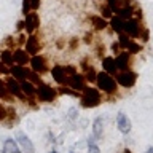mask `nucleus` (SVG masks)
Masks as SVG:
<instances>
[{"label":"nucleus","mask_w":153,"mask_h":153,"mask_svg":"<svg viewBox=\"0 0 153 153\" xmlns=\"http://www.w3.org/2000/svg\"><path fill=\"white\" fill-rule=\"evenodd\" d=\"M100 102H102V93L97 88H93V86H85V89L81 91V96H80L81 107L94 108L100 105Z\"/></svg>","instance_id":"nucleus-1"},{"label":"nucleus","mask_w":153,"mask_h":153,"mask_svg":"<svg viewBox=\"0 0 153 153\" xmlns=\"http://www.w3.org/2000/svg\"><path fill=\"white\" fill-rule=\"evenodd\" d=\"M96 85H97V89L104 94H115L118 91V83L115 80L113 75L107 74V72H97V76H96Z\"/></svg>","instance_id":"nucleus-2"},{"label":"nucleus","mask_w":153,"mask_h":153,"mask_svg":"<svg viewBox=\"0 0 153 153\" xmlns=\"http://www.w3.org/2000/svg\"><path fill=\"white\" fill-rule=\"evenodd\" d=\"M35 97L40 100V102L50 104V102H53V100L57 97V89L51 88L50 85L40 81L38 85H35Z\"/></svg>","instance_id":"nucleus-3"},{"label":"nucleus","mask_w":153,"mask_h":153,"mask_svg":"<svg viewBox=\"0 0 153 153\" xmlns=\"http://www.w3.org/2000/svg\"><path fill=\"white\" fill-rule=\"evenodd\" d=\"M115 80H117V83L120 86H123V88H132V86L136 85V81H137V74L132 72L131 69L129 70H121V72H118V74L115 75Z\"/></svg>","instance_id":"nucleus-4"},{"label":"nucleus","mask_w":153,"mask_h":153,"mask_svg":"<svg viewBox=\"0 0 153 153\" xmlns=\"http://www.w3.org/2000/svg\"><path fill=\"white\" fill-rule=\"evenodd\" d=\"M29 65H30V69L35 72V74H38V75H43V74H46V72L50 70L46 57H45V56H42L40 53H38V54H35V56H30Z\"/></svg>","instance_id":"nucleus-5"},{"label":"nucleus","mask_w":153,"mask_h":153,"mask_svg":"<svg viewBox=\"0 0 153 153\" xmlns=\"http://www.w3.org/2000/svg\"><path fill=\"white\" fill-rule=\"evenodd\" d=\"M5 83H7V88H8L10 94H11L13 97H18V99L24 100V102H27V97L24 96L22 89H21V83H19L18 80H14L13 76L10 75V76H7V80H5Z\"/></svg>","instance_id":"nucleus-6"},{"label":"nucleus","mask_w":153,"mask_h":153,"mask_svg":"<svg viewBox=\"0 0 153 153\" xmlns=\"http://www.w3.org/2000/svg\"><path fill=\"white\" fill-rule=\"evenodd\" d=\"M124 32H126L131 38H139L140 37V32H142L140 21L136 19V18L126 19V21H124Z\"/></svg>","instance_id":"nucleus-7"},{"label":"nucleus","mask_w":153,"mask_h":153,"mask_svg":"<svg viewBox=\"0 0 153 153\" xmlns=\"http://www.w3.org/2000/svg\"><path fill=\"white\" fill-rule=\"evenodd\" d=\"M16 142H18V145L21 147L22 153H35V145L32 143L30 137H29L26 132L18 131L16 132Z\"/></svg>","instance_id":"nucleus-8"},{"label":"nucleus","mask_w":153,"mask_h":153,"mask_svg":"<svg viewBox=\"0 0 153 153\" xmlns=\"http://www.w3.org/2000/svg\"><path fill=\"white\" fill-rule=\"evenodd\" d=\"M10 75H11L14 80H18V81H24V80L30 78L32 70L29 69L27 65H18V64H14V65L10 67Z\"/></svg>","instance_id":"nucleus-9"},{"label":"nucleus","mask_w":153,"mask_h":153,"mask_svg":"<svg viewBox=\"0 0 153 153\" xmlns=\"http://www.w3.org/2000/svg\"><path fill=\"white\" fill-rule=\"evenodd\" d=\"M51 76H53V80H54L57 85H61V86L69 83V74H67L65 65H61V64L53 65V69H51Z\"/></svg>","instance_id":"nucleus-10"},{"label":"nucleus","mask_w":153,"mask_h":153,"mask_svg":"<svg viewBox=\"0 0 153 153\" xmlns=\"http://www.w3.org/2000/svg\"><path fill=\"white\" fill-rule=\"evenodd\" d=\"M115 61H117V67H118V72L121 70H129V67H131V62H132V54L126 50H121L117 54L115 57Z\"/></svg>","instance_id":"nucleus-11"},{"label":"nucleus","mask_w":153,"mask_h":153,"mask_svg":"<svg viewBox=\"0 0 153 153\" xmlns=\"http://www.w3.org/2000/svg\"><path fill=\"white\" fill-rule=\"evenodd\" d=\"M24 24H26V32L30 35V33H33L37 30L38 27H40V18H38V13L35 11H30L29 14H26L24 16Z\"/></svg>","instance_id":"nucleus-12"},{"label":"nucleus","mask_w":153,"mask_h":153,"mask_svg":"<svg viewBox=\"0 0 153 153\" xmlns=\"http://www.w3.org/2000/svg\"><path fill=\"white\" fill-rule=\"evenodd\" d=\"M115 121H117V128H118V131L121 134H129V132H131L132 123H131V120L128 118V115L124 112H118Z\"/></svg>","instance_id":"nucleus-13"},{"label":"nucleus","mask_w":153,"mask_h":153,"mask_svg":"<svg viewBox=\"0 0 153 153\" xmlns=\"http://www.w3.org/2000/svg\"><path fill=\"white\" fill-rule=\"evenodd\" d=\"M26 51L30 56H35V54H38V53L42 51V43H40V38H38L37 35L30 33V35L27 37V40H26Z\"/></svg>","instance_id":"nucleus-14"},{"label":"nucleus","mask_w":153,"mask_h":153,"mask_svg":"<svg viewBox=\"0 0 153 153\" xmlns=\"http://www.w3.org/2000/svg\"><path fill=\"white\" fill-rule=\"evenodd\" d=\"M67 86H70V88H74L76 91H83L85 86H86V80L83 74H78V72H75V74L69 75V83H67Z\"/></svg>","instance_id":"nucleus-15"},{"label":"nucleus","mask_w":153,"mask_h":153,"mask_svg":"<svg viewBox=\"0 0 153 153\" xmlns=\"http://www.w3.org/2000/svg\"><path fill=\"white\" fill-rule=\"evenodd\" d=\"M13 59H14V64L18 65H27L29 61H30V54L22 48H18V50L13 51Z\"/></svg>","instance_id":"nucleus-16"},{"label":"nucleus","mask_w":153,"mask_h":153,"mask_svg":"<svg viewBox=\"0 0 153 153\" xmlns=\"http://www.w3.org/2000/svg\"><path fill=\"white\" fill-rule=\"evenodd\" d=\"M102 69H104V72H107V74H110V75H117L118 74L117 61H115L113 56L102 57Z\"/></svg>","instance_id":"nucleus-17"},{"label":"nucleus","mask_w":153,"mask_h":153,"mask_svg":"<svg viewBox=\"0 0 153 153\" xmlns=\"http://www.w3.org/2000/svg\"><path fill=\"white\" fill-rule=\"evenodd\" d=\"M2 153H22L21 152V147L18 145L16 139H7L3 142V147H2Z\"/></svg>","instance_id":"nucleus-18"},{"label":"nucleus","mask_w":153,"mask_h":153,"mask_svg":"<svg viewBox=\"0 0 153 153\" xmlns=\"http://www.w3.org/2000/svg\"><path fill=\"white\" fill-rule=\"evenodd\" d=\"M107 5L110 7V10L113 11V14H117L121 8L131 7L132 0H107Z\"/></svg>","instance_id":"nucleus-19"},{"label":"nucleus","mask_w":153,"mask_h":153,"mask_svg":"<svg viewBox=\"0 0 153 153\" xmlns=\"http://www.w3.org/2000/svg\"><path fill=\"white\" fill-rule=\"evenodd\" d=\"M89 21H91V24H93V27L96 30H104V29L108 26V21L105 18H102L100 14H93V16H89Z\"/></svg>","instance_id":"nucleus-20"},{"label":"nucleus","mask_w":153,"mask_h":153,"mask_svg":"<svg viewBox=\"0 0 153 153\" xmlns=\"http://www.w3.org/2000/svg\"><path fill=\"white\" fill-rule=\"evenodd\" d=\"M124 21H126V19H123V18H120L118 14H115V16L110 18L108 26L112 27L117 33H121V32H124Z\"/></svg>","instance_id":"nucleus-21"},{"label":"nucleus","mask_w":153,"mask_h":153,"mask_svg":"<svg viewBox=\"0 0 153 153\" xmlns=\"http://www.w3.org/2000/svg\"><path fill=\"white\" fill-rule=\"evenodd\" d=\"M19 83H21V89H22V93H24V96H26L27 99L35 97V85H33L32 81L24 80V81H19Z\"/></svg>","instance_id":"nucleus-22"},{"label":"nucleus","mask_w":153,"mask_h":153,"mask_svg":"<svg viewBox=\"0 0 153 153\" xmlns=\"http://www.w3.org/2000/svg\"><path fill=\"white\" fill-rule=\"evenodd\" d=\"M93 136L96 139H102V136H104V120H102V117H97L93 121Z\"/></svg>","instance_id":"nucleus-23"},{"label":"nucleus","mask_w":153,"mask_h":153,"mask_svg":"<svg viewBox=\"0 0 153 153\" xmlns=\"http://www.w3.org/2000/svg\"><path fill=\"white\" fill-rule=\"evenodd\" d=\"M0 62L5 64L7 67L14 65V59H13V51L11 50H3L0 53Z\"/></svg>","instance_id":"nucleus-24"},{"label":"nucleus","mask_w":153,"mask_h":153,"mask_svg":"<svg viewBox=\"0 0 153 153\" xmlns=\"http://www.w3.org/2000/svg\"><path fill=\"white\" fill-rule=\"evenodd\" d=\"M57 94H62V96H72V97H80L81 93L80 91H76L74 88H70V86L67 85H62L61 88H57Z\"/></svg>","instance_id":"nucleus-25"},{"label":"nucleus","mask_w":153,"mask_h":153,"mask_svg":"<svg viewBox=\"0 0 153 153\" xmlns=\"http://www.w3.org/2000/svg\"><path fill=\"white\" fill-rule=\"evenodd\" d=\"M0 99L7 100V102L13 100V96L10 94V91L7 88V83H5V80H2V78H0Z\"/></svg>","instance_id":"nucleus-26"},{"label":"nucleus","mask_w":153,"mask_h":153,"mask_svg":"<svg viewBox=\"0 0 153 153\" xmlns=\"http://www.w3.org/2000/svg\"><path fill=\"white\" fill-rule=\"evenodd\" d=\"M131 40H132V38L129 37L126 32L118 33V45H120V48H121V50H126L128 45H129V42H131Z\"/></svg>","instance_id":"nucleus-27"},{"label":"nucleus","mask_w":153,"mask_h":153,"mask_svg":"<svg viewBox=\"0 0 153 153\" xmlns=\"http://www.w3.org/2000/svg\"><path fill=\"white\" fill-rule=\"evenodd\" d=\"M88 153H100V148L97 145V139L91 136L88 139Z\"/></svg>","instance_id":"nucleus-28"},{"label":"nucleus","mask_w":153,"mask_h":153,"mask_svg":"<svg viewBox=\"0 0 153 153\" xmlns=\"http://www.w3.org/2000/svg\"><path fill=\"white\" fill-rule=\"evenodd\" d=\"M126 51H129L131 54H137V53H140V51H142V45L132 38V40L129 42V45H128V48H126Z\"/></svg>","instance_id":"nucleus-29"},{"label":"nucleus","mask_w":153,"mask_h":153,"mask_svg":"<svg viewBox=\"0 0 153 153\" xmlns=\"http://www.w3.org/2000/svg\"><path fill=\"white\" fill-rule=\"evenodd\" d=\"M100 16L105 18V19H110L113 16V11L110 10L108 5H104V7H100Z\"/></svg>","instance_id":"nucleus-30"},{"label":"nucleus","mask_w":153,"mask_h":153,"mask_svg":"<svg viewBox=\"0 0 153 153\" xmlns=\"http://www.w3.org/2000/svg\"><path fill=\"white\" fill-rule=\"evenodd\" d=\"M32 11V7H30V0H22V14L26 16Z\"/></svg>","instance_id":"nucleus-31"},{"label":"nucleus","mask_w":153,"mask_h":153,"mask_svg":"<svg viewBox=\"0 0 153 153\" xmlns=\"http://www.w3.org/2000/svg\"><path fill=\"white\" fill-rule=\"evenodd\" d=\"M140 38H142V42L145 43L150 40V30L148 29H142V32H140Z\"/></svg>","instance_id":"nucleus-32"},{"label":"nucleus","mask_w":153,"mask_h":153,"mask_svg":"<svg viewBox=\"0 0 153 153\" xmlns=\"http://www.w3.org/2000/svg\"><path fill=\"white\" fill-rule=\"evenodd\" d=\"M5 120H7V107L0 104V121H5Z\"/></svg>","instance_id":"nucleus-33"},{"label":"nucleus","mask_w":153,"mask_h":153,"mask_svg":"<svg viewBox=\"0 0 153 153\" xmlns=\"http://www.w3.org/2000/svg\"><path fill=\"white\" fill-rule=\"evenodd\" d=\"M76 117H78V110H76L75 107H72V108L69 110V118H70V120H75Z\"/></svg>","instance_id":"nucleus-34"},{"label":"nucleus","mask_w":153,"mask_h":153,"mask_svg":"<svg viewBox=\"0 0 153 153\" xmlns=\"http://www.w3.org/2000/svg\"><path fill=\"white\" fill-rule=\"evenodd\" d=\"M42 0H30V7H32V11H35V10H38V7H40Z\"/></svg>","instance_id":"nucleus-35"},{"label":"nucleus","mask_w":153,"mask_h":153,"mask_svg":"<svg viewBox=\"0 0 153 153\" xmlns=\"http://www.w3.org/2000/svg\"><path fill=\"white\" fill-rule=\"evenodd\" d=\"M112 51L115 53V54H118V53L121 51V48H120V45H118V42H117V43H112Z\"/></svg>","instance_id":"nucleus-36"},{"label":"nucleus","mask_w":153,"mask_h":153,"mask_svg":"<svg viewBox=\"0 0 153 153\" xmlns=\"http://www.w3.org/2000/svg\"><path fill=\"white\" fill-rule=\"evenodd\" d=\"M104 50H105L104 45H99V46H97V56H99V57L104 56Z\"/></svg>","instance_id":"nucleus-37"},{"label":"nucleus","mask_w":153,"mask_h":153,"mask_svg":"<svg viewBox=\"0 0 153 153\" xmlns=\"http://www.w3.org/2000/svg\"><path fill=\"white\" fill-rule=\"evenodd\" d=\"M75 46H78V40H76V38H72V42H70V48L74 50Z\"/></svg>","instance_id":"nucleus-38"},{"label":"nucleus","mask_w":153,"mask_h":153,"mask_svg":"<svg viewBox=\"0 0 153 153\" xmlns=\"http://www.w3.org/2000/svg\"><path fill=\"white\" fill-rule=\"evenodd\" d=\"M85 42L91 43V42H93V35H91V33H86V35H85Z\"/></svg>","instance_id":"nucleus-39"},{"label":"nucleus","mask_w":153,"mask_h":153,"mask_svg":"<svg viewBox=\"0 0 153 153\" xmlns=\"http://www.w3.org/2000/svg\"><path fill=\"white\" fill-rule=\"evenodd\" d=\"M26 40H27L26 35H24V33H21V35H19V40H18V43H21V45H22V43H26Z\"/></svg>","instance_id":"nucleus-40"},{"label":"nucleus","mask_w":153,"mask_h":153,"mask_svg":"<svg viewBox=\"0 0 153 153\" xmlns=\"http://www.w3.org/2000/svg\"><path fill=\"white\" fill-rule=\"evenodd\" d=\"M16 27H18V30H22V29H24V27H26V24H24V21H19Z\"/></svg>","instance_id":"nucleus-41"},{"label":"nucleus","mask_w":153,"mask_h":153,"mask_svg":"<svg viewBox=\"0 0 153 153\" xmlns=\"http://www.w3.org/2000/svg\"><path fill=\"white\" fill-rule=\"evenodd\" d=\"M145 153H153V145H152V147H148L147 150H145Z\"/></svg>","instance_id":"nucleus-42"},{"label":"nucleus","mask_w":153,"mask_h":153,"mask_svg":"<svg viewBox=\"0 0 153 153\" xmlns=\"http://www.w3.org/2000/svg\"><path fill=\"white\" fill-rule=\"evenodd\" d=\"M123 153H132V152L129 150V148H124V152H123Z\"/></svg>","instance_id":"nucleus-43"},{"label":"nucleus","mask_w":153,"mask_h":153,"mask_svg":"<svg viewBox=\"0 0 153 153\" xmlns=\"http://www.w3.org/2000/svg\"><path fill=\"white\" fill-rule=\"evenodd\" d=\"M48 153H57L56 150H51V152H48Z\"/></svg>","instance_id":"nucleus-44"},{"label":"nucleus","mask_w":153,"mask_h":153,"mask_svg":"<svg viewBox=\"0 0 153 153\" xmlns=\"http://www.w3.org/2000/svg\"><path fill=\"white\" fill-rule=\"evenodd\" d=\"M69 153H75V152H74V150H70V152H69Z\"/></svg>","instance_id":"nucleus-45"},{"label":"nucleus","mask_w":153,"mask_h":153,"mask_svg":"<svg viewBox=\"0 0 153 153\" xmlns=\"http://www.w3.org/2000/svg\"><path fill=\"white\" fill-rule=\"evenodd\" d=\"M0 75H2V74H0Z\"/></svg>","instance_id":"nucleus-46"}]
</instances>
